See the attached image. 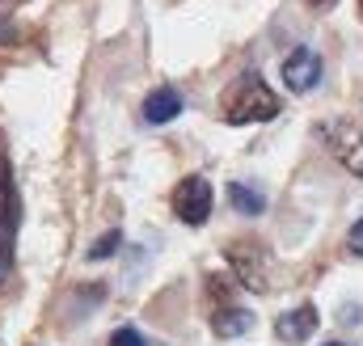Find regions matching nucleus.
I'll return each instance as SVG.
<instances>
[{
	"mask_svg": "<svg viewBox=\"0 0 363 346\" xmlns=\"http://www.w3.org/2000/svg\"><path fill=\"white\" fill-rule=\"evenodd\" d=\"M220 114H224V123H233V127H245V123H271L274 114H279V97L267 89V81H262L258 72H245V77H237L233 89L224 93Z\"/></svg>",
	"mask_w": 363,
	"mask_h": 346,
	"instance_id": "nucleus-1",
	"label": "nucleus"
},
{
	"mask_svg": "<svg viewBox=\"0 0 363 346\" xmlns=\"http://www.w3.org/2000/svg\"><path fill=\"white\" fill-rule=\"evenodd\" d=\"M13 241H17V190L9 161L0 157V283L13 274Z\"/></svg>",
	"mask_w": 363,
	"mask_h": 346,
	"instance_id": "nucleus-2",
	"label": "nucleus"
},
{
	"mask_svg": "<svg viewBox=\"0 0 363 346\" xmlns=\"http://www.w3.org/2000/svg\"><path fill=\"white\" fill-rule=\"evenodd\" d=\"M228 262H233L237 279H241L250 291H267V287H271V254H267L258 241H233V245H228Z\"/></svg>",
	"mask_w": 363,
	"mask_h": 346,
	"instance_id": "nucleus-3",
	"label": "nucleus"
},
{
	"mask_svg": "<svg viewBox=\"0 0 363 346\" xmlns=\"http://www.w3.org/2000/svg\"><path fill=\"white\" fill-rule=\"evenodd\" d=\"M211 203H216V194H211L207 177H199V173H190L186 182H178V190H174V216H178L182 224H190V228L207 224Z\"/></svg>",
	"mask_w": 363,
	"mask_h": 346,
	"instance_id": "nucleus-4",
	"label": "nucleus"
},
{
	"mask_svg": "<svg viewBox=\"0 0 363 346\" xmlns=\"http://www.w3.org/2000/svg\"><path fill=\"white\" fill-rule=\"evenodd\" d=\"M321 135H325L330 152L342 161V169H351L355 177H363V127L334 118V123H325V127H321Z\"/></svg>",
	"mask_w": 363,
	"mask_h": 346,
	"instance_id": "nucleus-5",
	"label": "nucleus"
},
{
	"mask_svg": "<svg viewBox=\"0 0 363 346\" xmlns=\"http://www.w3.org/2000/svg\"><path fill=\"white\" fill-rule=\"evenodd\" d=\"M283 81L291 93H308V89L321 81V55L313 47H296L287 60H283Z\"/></svg>",
	"mask_w": 363,
	"mask_h": 346,
	"instance_id": "nucleus-6",
	"label": "nucleus"
},
{
	"mask_svg": "<svg viewBox=\"0 0 363 346\" xmlns=\"http://www.w3.org/2000/svg\"><path fill=\"white\" fill-rule=\"evenodd\" d=\"M313 330H317V308H313V304H300V308L283 313V317H279V325H274V334H279L287 346L308 342V338H313Z\"/></svg>",
	"mask_w": 363,
	"mask_h": 346,
	"instance_id": "nucleus-7",
	"label": "nucleus"
},
{
	"mask_svg": "<svg viewBox=\"0 0 363 346\" xmlns=\"http://www.w3.org/2000/svg\"><path fill=\"white\" fill-rule=\"evenodd\" d=\"M182 114V93L178 89H152L144 97V123L161 127V123H174Z\"/></svg>",
	"mask_w": 363,
	"mask_h": 346,
	"instance_id": "nucleus-8",
	"label": "nucleus"
},
{
	"mask_svg": "<svg viewBox=\"0 0 363 346\" xmlns=\"http://www.w3.org/2000/svg\"><path fill=\"white\" fill-rule=\"evenodd\" d=\"M250 325H254L250 308H220V313L211 317V334H216V338H241Z\"/></svg>",
	"mask_w": 363,
	"mask_h": 346,
	"instance_id": "nucleus-9",
	"label": "nucleus"
},
{
	"mask_svg": "<svg viewBox=\"0 0 363 346\" xmlns=\"http://www.w3.org/2000/svg\"><path fill=\"white\" fill-rule=\"evenodd\" d=\"M228 203H233L241 216H262V211H267V199H262L258 190H250L245 182H233V186H228Z\"/></svg>",
	"mask_w": 363,
	"mask_h": 346,
	"instance_id": "nucleus-10",
	"label": "nucleus"
},
{
	"mask_svg": "<svg viewBox=\"0 0 363 346\" xmlns=\"http://www.w3.org/2000/svg\"><path fill=\"white\" fill-rule=\"evenodd\" d=\"M118 245H123V233H118V228H110L106 237H97V241H93L89 258H93V262H106L110 254H114V250H118Z\"/></svg>",
	"mask_w": 363,
	"mask_h": 346,
	"instance_id": "nucleus-11",
	"label": "nucleus"
},
{
	"mask_svg": "<svg viewBox=\"0 0 363 346\" xmlns=\"http://www.w3.org/2000/svg\"><path fill=\"white\" fill-rule=\"evenodd\" d=\"M110 346H148V342L140 338V330L123 325V330H114V334H110Z\"/></svg>",
	"mask_w": 363,
	"mask_h": 346,
	"instance_id": "nucleus-12",
	"label": "nucleus"
},
{
	"mask_svg": "<svg viewBox=\"0 0 363 346\" xmlns=\"http://www.w3.org/2000/svg\"><path fill=\"white\" fill-rule=\"evenodd\" d=\"M0 43H4V47H9V43H17V26H13V21H4V17H0Z\"/></svg>",
	"mask_w": 363,
	"mask_h": 346,
	"instance_id": "nucleus-13",
	"label": "nucleus"
},
{
	"mask_svg": "<svg viewBox=\"0 0 363 346\" xmlns=\"http://www.w3.org/2000/svg\"><path fill=\"white\" fill-rule=\"evenodd\" d=\"M351 250L363 258V220H355V228H351Z\"/></svg>",
	"mask_w": 363,
	"mask_h": 346,
	"instance_id": "nucleus-14",
	"label": "nucleus"
},
{
	"mask_svg": "<svg viewBox=\"0 0 363 346\" xmlns=\"http://www.w3.org/2000/svg\"><path fill=\"white\" fill-rule=\"evenodd\" d=\"M308 4H313V9H330L334 0H308Z\"/></svg>",
	"mask_w": 363,
	"mask_h": 346,
	"instance_id": "nucleus-15",
	"label": "nucleus"
},
{
	"mask_svg": "<svg viewBox=\"0 0 363 346\" xmlns=\"http://www.w3.org/2000/svg\"><path fill=\"white\" fill-rule=\"evenodd\" d=\"M325 346H342V342H325Z\"/></svg>",
	"mask_w": 363,
	"mask_h": 346,
	"instance_id": "nucleus-16",
	"label": "nucleus"
},
{
	"mask_svg": "<svg viewBox=\"0 0 363 346\" xmlns=\"http://www.w3.org/2000/svg\"><path fill=\"white\" fill-rule=\"evenodd\" d=\"M359 4H363V0H359Z\"/></svg>",
	"mask_w": 363,
	"mask_h": 346,
	"instance_id": "nucleus-17",
	"label": "nucleus"
}]
</instances>
